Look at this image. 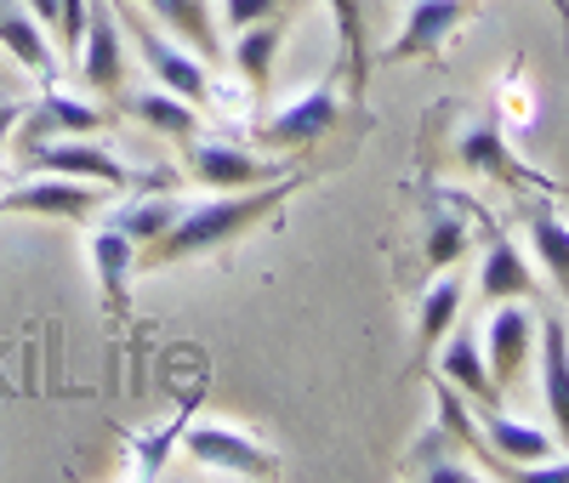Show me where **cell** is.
<instances>
[{
	"label": "cell",
	"instance_id": "9",
	"mask_svg": "<svg viewBox=\"0 0 569 483\" xmlns=\"http://www.w3.org/2000/svg\"><path fill=\"white\" fill-rule=\"evenodd\" d=\"M182 450L194 455L200 466L233 472V477H279V472H284V461H279L268 444H257L251 432H240V426H217V421L182 426Z\"/></svg>",
	"mask_w": 569,
	"mask_h": 483
},
{
	"label": "cell",
	"instance_id": "29",
	"mask_svg": "<svg viewBox=\"0 0 569 483\" xmlns=\"http://www.w3.org/2000/svg\"><path fill=\"white\" fill-rule=\"evenodd\" d=\"M23 7L34 12V23H40L46 34H58V0H23Z\"/></svg>",
	"mask_w": 569,
	"mask_h": 483
},
{
	"label": "cell",
	"instance_id": "12",
	"mask_svg": "<svg viewBox=\"0 0 569 483\" xmlns=\"http://www.w3.org/2000/svg\"><path fill=\"white\" fill-rule=\"evenodd\" d=\"M114 103L137 120V125H149L154 137H171V142H194L200 137V109L188 103V97H177V91H166V85H126Z\"/></svg>",
	"mask_w": 569,
	"mask_h": 483
},
{
	"label": "cell",
	"instance_id": "13",
	"mask_svg": "<svg viewBox=\"0 0 569 483\" xmlns=\"http://www.w3.org/2000/svg\"><path fill=\"white\" fill-rule=\"evenodd\" d=\"M142 12H149L171 40H182L200 63H222V29H217L211 0H142Z\"/></svg>",
	"mask_w": 569,
	"mask_h": 483
},
{
	"label": "cell",
	"instance_id": "14",
	"mask_svg": "<svg viewBox=\"0 0 569 483\" xmlns=\"http://www.w3.org/2000/svg\"><path fill=\"white\" fill-rule=\"evenodd\" d=\"M439 370H445V381L456 386V393L479 399V410H501V386H496L490 359H485V348H479L472 330H450L445 335L439 342Z\"/></svg>",
	"mask_w": 569,
	"mask_h": 483
},
{
	"label": "cell",
	"instance_id": "4",
	"mask_svg": "<svg viewBox=\"0 0 569 483\" xmlns=\"http://www.w3.org/2000/svg\"><path fill=\"white\" fill-rule=\"evenodd\" d=\"M74 74L98 97H120L131 85V46H126V23H120L114 0H91L86 7V34H80V52H74Z\"/></svg>",
	"mask_w": 569,
	"mask_h": 483
},
{
	"label": "cell",
	"instance_id": "22",
	"mask_svg": "<svg viewBox=\"0 0 569 483\" xmlns=\"http://www.w3.org/2000/svg\"><path fill=\"white\" fill-rule=\"evenodd\" d=\"M525 228H530V245H536L541 268L552 273V284L563 290V302H569V222L552 211V193L525 205Z\"/></svg>",
	"mask_w": 569,
	"mask_h": 483
},
{
	"label": "cell",
	"instance_id": "11",
	"mask_svg": "<svg viewBox=\"0 0 569 483\" xmlns=\"http://www.w3.org/2000/svg\"><path fill=\"white\" fill-rule=\"evenodd\" d=\"M530 348H536V313H525L518 302H496V313L485 324V359H490V375L501 393L525 375Z\"/></svg>",
	"mask_w": 569,
	"mask_h": 483
},
{
	"label": "cell",
	"instance_id": "28",
	"mask_svg": "<svg viewBox=\"0 0 569 483\" xmlns=\"http://www.w3.org/2000/svg\"><path fill=\"white\" fill-rule=\"evenodd\" d=\"M512 477L518 483H569V455L563 461H552V455L547 461H530V466H518Z\"/></svg>",
	"mask_w": 569,
	"mask_h": 483
},
{
	"label": "cell",
	"instance_id": "8",
	"mask_svg": "<svg viewBox=\"0 0 569 483\" xmlns=\"http://www.w3.org/2000/svg\"><path fill=\"white\" fill-rule=\"evenodd\" d=\"M337 120H342V91L337 85H313V91L297 97V103H284L279 114H268L257 125V142L273 149V154H308L319 137L337 131Z\"/></svg>",
	"mask_w": 569,
	"mask_h": 483
},
{
	"label": "cell",
	"instance_id": "20",
	"mask_svg": "<svg viewBox=\"0 0 569 483\" xmlns=\"http://www.w3.org/2000/svg\"><path fill=\"white\" fill-rule=\"evenodd\" d=\"M461 302H467L461 273H445V279H433V284L421 290V302H416V348H421V359H433V353H439V342L456 330Z\"/></svg>",
	"mask_w": 569,
	"mask_h": 483
},
{
	"label": "cell",
	"instance_id": "17",
	"mask_svg": "<svg viewBox=\"0 0 569 483\" xmlns=\"http://www.w3.org/2000/svg\"><path fill=\"white\" fill-rule=\"evenodd\" d=\"M0 46H7L40 85L58 80V46H46V29L34 23V12L23 0H0Z\"/></svg>",
	"mask_w": 569,
	"mask_h": 483
},
{
	"label": "cell",
	"instance_id": "5",
	"mask_svg": "<svg viewBox=\"0 0 569 483\" xmlns=\"http://www.w3.org/2000/svg\"><path fill=\"white\" fill-rule=\"evenodd\" d=\"M23 171H63V177L103 182V188H114V193L171 177V171H131L120 154H109L103 142H91V137H52V142H40V149L23 154Z\"/></svg>",
	"mask_w": 569,
	"mask_h": 483
},
{
	"label": "cell",
	"instance_id": "18",
	"mask_svg": "<svg viewBox=\"0 0 569 483\" xmlns=\"http://www.w3.org/2000/svg\"><path fill=\"white\" fill-rule=\"evenodd\" d=\"M472 415H479V426H485L490 450L507 461V477H512L518 466H530V461H547V455H558V432H547V426L512 421V415H501V410H472Z\"/></svg>",
	"mask_w": 569,
	"mask_h": 483
},
{
	"label": "cell",
	"instance_id": "19",
	"mask_svg": "<svg viewBox=\"0 0 569 483\" xmlns=\"http://www.w3.org/2000/svg\"><path fill=\"white\" fill-rule=\"evenodd\" d=\"M541 399H547V421L558 432V444L569 450V324L552 313L541 324Z\"/></svg>",
	"mask_w": 569,
	"mask_h": 483
},
{
	"label": "cell",
	"instance_id": "3",
	"mask_svg": "<svg viewBox=\"0 0 569 483\" xmlns=\"http://www.w3.org/2000/svg\"><path fill=\"white\" fill-rule=\"evenodd\" d=\"M114 188L86 182V177H63V171H29L18 188L0 193V217H52V222H91L103 211Z\"/></svg>",
	"mask_w": 569,
	"mask_h": 483
},
{
	"label": "cell",
	"instance_id": "30",
	"mask_svg": "<svg viewBox=\"0 0 569 483\" xmlns=\"http://www.w3.org/2000/svg\"><path fill=\"white\" fill-rule=\"evenodd\" d=\"M18 114H23V103H0V149L12 142V125H18Z\"/></svg>",
	"mask_w": 569,
	"mask_h": 483
},
{
	"label": "cell",
	"instance_id": "15",
	"mask_svg": "<svg viewBox=\"0 0 569 483\" xmlns=\"http://www.w3.org/2000/svg\"><path fill=\"white\" fill-rule=\"evenodd\" d=\"M91 273H98L114 319H131V273H142V251L131 245L120 228H109V222L91 233Z\"/></svg>",
	"mask_w": 569,
	"mask_h": 483
},
{
	"label": "cell",
	"instance_id": "2",
	"mask_svg": "<svg viewBox=\"0 0 569 483\" xmlns=\"http://www.w3.org/2000/svg\"><path fill=\"white\" fill-rule=\"evenodd\" d=\"M114 7H120V18H126V34H131V46H137V63L149 69V80L166 85V91H177V97H188L194 109H211V103H217L211 63H200V58L188 52L182 40H171L166 29H154L149 12H137V0H114Z\"/></svg>",
	"mask_w": 569,
	"mask_h": 483
},
{
	"label": "cell",
	"instance_id": "21",
	"mask_svg": "<svg viewBox=\"0 0 569 483\" xmlns=\"http://www.w3.org/2000/svg\"><path fill=\"white\" fill-rule=\"evenodd\" d=\"M479 296H485L490 308H496V302H530V296H536V273H530L525 256H518V245H507V239H490V245H485Z\"/></svg>",
	"mask_w": 569,
	"mask_h": 483
},
{
	"label": "cell",
	"instance_id": "6",
	"mask_svg": "<svg viewBox=\"0 0 569 483\" xmlns=\"http://www.w3.org/2000/svg\"><path fill=\"white\" fill-rule=\"evenodd\" d=\"M450 154H456V165L472 171V177L507 182V188H518V193H552V182H547L541 171H530L525 160L507 149V131H501L496 114H479L472 125H461L456 142H450Z\"/></svg>",
	"mask_w": 569,
	"mask_h": 483
},
{
	"label": "cell",
	"instance_id": "23",
	"mask_svg": "<svg viewBox=\"0 0 569 483\" xmlns=\"http://www.w3.org/2000/svg\"><path fill=\"white\" fill-rule=\"evenodd\" d=\"M330 18H337V34H342V69H348V91H365L370 69H376V52H370V12L365 0H325Z\"/></svg>",
	"mask_w": 569,
	"mask_h": 483
},
{
	"label": "cell",
	"instance_id": "7",
	"mask_svg": "<svg viewBox=\"0 0 569 483\" xmlns=\"http://www.w3.org/2000/svg\"><path fill=\"white\" fill-rule=\"evenodd\" d=\"M479 18V0H410V18L405 29L376 52V63H439L445 58V40Z\"/></svg>",
	"mask_w": 569,
	"mask_h": 483
},
{
	"label": "cell",
	"instance_id": "10",
	"mask_svg": "<svg viewBox=\"0 0 569 483\" xmlns=\"http://www.w3.org/2000/svg\"><path fill=\"white\" fill-rule=\"evenodd\" d=\"M188 177L217 188V193H240V188H262V182H279L291 177L284 160H262V154H246L233 142H188Z\"/></svg>",
	"mask_w": 569,
	"mask_h": 483
},
{
	"label": "cell",
	"instance_id": "27",
	"mask_svg": "<svg viewBox=\"0 0 569 483\" xmlns=\"http://www.w3.org/2000/svg\"><path fill=\"white\" fill-rule=\"evenodd\" d=\"M86 7L91 0H58V58H69L74 63V52H80V34H86Z\"/></svg>",
	"mask_w": 569,
	"mask_h": 483
},
{
	"label": "cell",
	"instance_id": "25",
	"mask_svg": "<svg viewBox=\"0 0 569 483\" xmlns=\"http://www.w3.org/2000/svg\"><path fill=\"white\" fill-rule=\"evenodd\" d=\"M467 245H472V228H467V217L456 211V205H439L433 217L421 222V268H456L461 256H467Z\"/></svg>",
	"mask_w": 569,
	"mask_h": 483
},
{
	"label": "cell",
	"instance_id": "31",
	"mask_svg": "<svg viewBox=\"0 0 569 483\" xmlns=\"http://www.w3.org/2000/svg\"><path fill=\"white\" fill-rule=\"evenodd\" d=\"M547 7H552L558 23H563V52H569V0H547Z\"/></svg>",
	"mask_w": 569,
	"mask_h": 483
},
{
	"label": "cell",
	"instance_id": "1",
	"mask_svg": "<svg viewBox=\"0 0 569 483\" xmlns=\"http://www.w3.org/2000/svg\"><path fill=\"white\" fill-rule=\"evenodd\" d=\"M302 188V177H279V182H262V188H240V193H217L206 205H182L177 222L142 251V268H177V262H194V256H211V251H228L240 245L246 233H257L262 222L279 217V205Z\"/></svg>",
	"mask_w": 569,
	"mask_h": 483
},
{
	"label": "cell",
	"instance_id": "16",
	"mask_svg": "<svg viewBox=\"0 0 569 483\" xmlns=\"http://www.w3.org/2000/svg\"><path fill=\"white\" fill-rule=\"evenodd\" d=\"M279 46H284V18H262V23L240 29V34H233V46H228V58H233V69H240L251 103H268V97H273Z\"/></svg>",
	"mask_w": 569,
	"mask_h": 483
},
{
	"label": "cell",
	"instance_id": "26",
	"mask_svg": "<svg viewBox=\"0 0 569 483\" xmlns=\"http://www.w3.org/2000/svg\"><path fill=\"white\" fill-rule=\"evenodd\" d=\"M284 12H291V0H222V29L240 34V29H251L262 18H284Z\"/></svg>",
	"mask_w": 569,
	"mask_h": 483
},
{
	"label": "cell",
	"instance_id": "24",
	"mask_svg": "<svg viewBox=\"0 0 569 483\" xmlns=\"http://www.w3.org/2000/svg\"><path fill=\"white\" fill-rule=\"evenodd\" d=\"M177 211H182V200H177L171 188H160V193H137L131 205H120V211L109 217V228H120L137 251H149L154 239H160V233L177 222Z\"/></svg>",
	"mask_w": 569,
	"mask_h": 483
}]
</instances>
